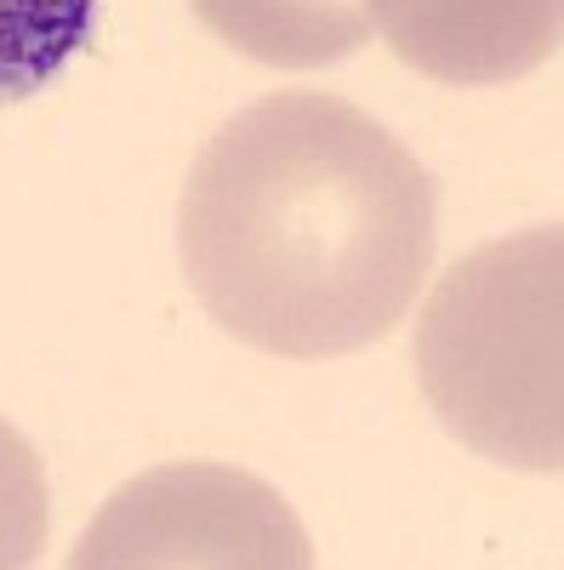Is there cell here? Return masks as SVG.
<instances>
[{"label":"cell","mask_w":564,"mask_h":570,"mask_svg":"<svg viewBox=\"0 0 564 570\" xmlns=\"http://www.w3.org/2000/svg\"><path fill=\"white\" fill-rule=\"evenodd\" d=\"M439 246V188L405 142L332 91L228 115L177 195L188 292L274 360H343L410 314Z\"/></svg>","instance_id":"cell-1"},{"label":"cell","mask_w":564,"mask_h":570,"mask_svg":"<svg viewBox=\"0 0 564 570\" xmlns=\"http://www.w3.org/2000/svg\"><path fill=\"white\" fill-rule=\"evenodd\" d=\"M416 383L439 428L502 468H564V228L474 246L422 303Z\"/></svg>","instance_id":"cell-2"},{"label":"cell","mask_w":564,"mask_h":570,"mask_svg":"<svg viewBox=\"0 0 564 570\" xmlns=\"http://www.w3.org/2000/svg\"><path fill=\"white\" fill-rule=\"evenodd\" d=\"M75 570H308L314 542L268 480L228 462H166L120 485L69 553Z\"/></svg>","instance_id":"cell-3"},{"label":"cell","mask_w":564,"mask_h":570,"mask_svg":"<svg viewBox=\"0 0 564 570\" xmlns=\"http://www.w3.org/2000/svg\"><path fill=\"white\" fill-rule=\"evenodd\" d=\"M365 18L416 75L502 86L558 52L564 0H365Z\"/></svg>","instance_id":"cell-4"},{"label":"cell","mask_w":564,"mask_h":570,"mask_svg":"<svg viewBox=\"0 0 564 570\" xmlns=\"http://www.w3.org/2000/svg\"><path fill=\"white\" fill-rule=\"evenodd\" d=\"M200 23L274 69H319L365 46V0H188Z\"/></svg>","instance_id":"cell-5"},{"label":"cell","mask_w":564,"mask_h":570,"mask_svg":"<svg viewBox=\"0 0 564 570\" xmlns=\"http://www.w3.org/2000/svg\"><path fill=\"white\" fill-rule=\"evenodd\" d=\"M98 0H0V104L46 91L91 40Z\"/></svg>","instance_id":"cell-6"},{"label":"cell","mask_w":564,"mask_h":570,"mask_svg":"<svg viewBox=\"0 0 564 570\" xmlns=\"http://www.w3.org/2000/svg\"><path fill=\"white\" fill-rule=\"evenodd\" d=\"M52 531V497L34 445L0 416V570H23L40 559Z\"/></svg>","instance_id":"cell-7"}]
</instances>
